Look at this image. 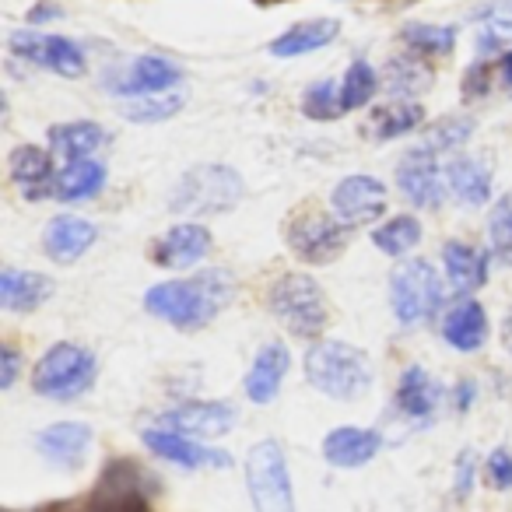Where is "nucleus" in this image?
Masks as SVG:
<instances>
[{
    "instance_id": "obj_1",
    "label": "nucleus",
    "mask_w": 512,
    "mask_h": 512,
    "mask_svg": "<svg viewBox=\"0 0 512 512\" xmlns=\"http://www.w3.org/2000/svg\"><path fill=\"white\" fill-rule=\"evenodd\" d=\"M235 299V281L228 271H197L193 278L158 281L144 292V309L176 330H204Z\"/></svg>"
},
{
    "instance_id": "obj_2",
    "label": "nucleus",
    "mask_w": 512,
    "mask_h": 512,
    "mask_svg": "<svg viewBox=\"0 0 512 512\" xmlns=\"http://www.w3.org/2000/svg\"><path fill=\"white\" fill-rule=\"evenodd\" d=\"M306 379L330 400H362L372 390V362L348 341H320L306 351Z\"/></svg>"
},
{
    "instance_id": "obj_3",
    "label": "nucleus",
    "mask_w": 512,
    "mask_h": 512,
    "mask_svg": "<svg viewBox=\"0 0 512 512\" xmlns=\"http://www.w3.org/2000/svg\"><path fill=\"white\" fill-rule=\"evenodd\" d=\"M242 193H246V183L232 165L200 162L176 179L169 193V211L186 214V218H214V214H228L232 207H239Z\"/></svg>"
},
{
    "instance_id": "obj_4",
    "label": "nucleus",
    "mask_w": 512,
    "mask_h": 512,
    "mask_svg": "<svg viewBox=\"0 0 512 512\" xmlns=\"http://www.w3.org/2000/svg\"><path fill=\"white\" fill-rule=\"evenodd\" d=\"M95 379H99L95 351H88L85 344L74 341H57L53 348L43 351V358L32 369V390L46 400L67 404V400L85 397L95 386Z\"/></svg>"
},
{
    "instance_id": "obj_5",
    "label": "nucleus",
    "mask_w": 512,
    "mask_h": 512,
    "mask_svg": "<svg viewBox=\"0 0 512 512\" xmlns=\"http://www.w3.org/2000/svg\"><path fill=\"white\" fill-rule=\"evenodd\" d=\"M267 309L292 337H320L330 323L327 292L309 274H281L267 288Z\"/></svg>"
},
{
    "instance_id": "obj_6",
    "label": "nucleus",
    "mask_w": 512,
    "mask_h": 512,
    "mask_svg": "<svg viewBox=\"0 0 512 512\" xmlns=\"http://www.w3.org/2000/svg\"><path fill=\"white\" fill-rule=\"evenodd\" d=\"M442 278L435 264L411 256L390 274V309L404 327L432 323L442 313Z\"/></svg>"
},
{
    "instance_id": "obj_7",
    "label": "nucleus",
    "mask_w": 512,
    "mask_h": 512,
    "mask_svg": "<svg viewBox=\"0 0 512 512\" xmlns=\"http://www.w3.org/2000/svg\"><path fill=\"white\" fill-rule=\"evenodd\" d=\"M246 488L253 512H295V488L281 442L260 439L246 453Z\"/></svg>"
},
{
    "instance_id": "obj_8",
    "label": "nucleus",
    "mask_w": 512,
    "mask_h": 512,
    "mask_svg": "<svg viewBox=\"0 0 512 512\" xmlns=\"http://www.w3.org/2000/svg\"><path fill=\"white\" fill-rule=\"evenodd\" d=\"M351 232L334 211H316V207H302V211L292 214L285 228V242L295 256H299L302 264H313V267H323V264H334L337 256H344L351 242Z\"/></svg>"
},
{
    "instance_id": "obj_9",
    "label": "nucleus",
    "mask_w": 512,
    "mask_h": 512,
    "mask_svg": "<svg viewBox=\"0 0 512 512\" xmlns=\"http://www.w3.org/2000/svg\"><path fill=\"white\" fill-rule=\"evenodd\" d=\"M8 46L18 60H29V64L60 74V78H81V74L88 71L85 50L64 36H50V32H36V29H18V32H11Z\"/></svg>"
},
{
    "instance_id": "obj_10",
    "label": "nucleus",
    "mask_w": 512,
    "mask_h": 512,
    "mask_svg": "<svg viewBox=\"0 0 512 512\" xmlns=\"http://www.w3.org/2000/svg\"><path fill=\"white\" fill-rule=\"evenodd\" d=\"M397 186L414 207L421 211H435L442 207V200L449 197L446 190V162H439L435 151H428L425 144L411 148L397 165Z\"/></svg>"
},
{
    "instance_id": "obj_11",
    "label": "nucleus",
    "mask_w": 512,
    "mask_h": 512,
    "mask_svg": "<svg viewBox=\"0 0 512 512\" xmlns=\"http://www.w3.org/2000/svg\"><path fill=\"white\" fill-rule=\"evenodd\" d=\"M214 235L200 221H179V225L165 228L155 242H151V260L162 271H190L200 267L211 256Z\"/></svg>"
},
{
    "instance_id": "obj_12",
    "label": "nucleus",
    "mask_w": 512,
    "mask_h": 512,
    "mask_svg": "<svg viewBox=\"0 0 512 512\" xmlns=\"http://www.w3.org/2000/svg\"><path fill=\"white\" fill-rule=\"evenodd\" d=\"M386 204H390V190L376 176H344L330 190V211L348 228L379 221L386 214Z\"/></svg>"
},
{
    "instance_id": "obj_13",
    "label": "nucleus",
    "mask_w": 512,
    "mask_h": 512,
    "mask_svg": "<svg viewBox=\"0 0 512 512\" xmlns=\"http://www.w3.org/2000/svg\"><path fill=\"white\" fill-rule=\"evenodd\" d=\"M235 421H239V411L228 400H190V404H179L172 411H165L162 425L200 442V439H221V435H228L235 428Z\"/></svg>"
},
{
    "instance_id": "obj_14",
    "label": "nucleus",
    "mask_w": 512,
    "mask_h": 512,
    "mask_svg": "<svg viewBox=\"0 0 512 512\" xmlns=\"http://www.w3.org/2000/svg\"><path fill=\"white\" fill-rule=\"evenodd\" d=\"M141 439L158 460L172 463V467H183V470H207V467H228V463H232V456L221 453V449H211V446H204V442L190 439V435L172 432V428H165V425L144 428Z\"/></svg>"
},
{
    "instance_id": "obj_15",
    "label": "nucleus",
    "mask_w": 512,
    "mask_h": 512,
    "mask_svg": "<svg viewBox=\"0 0 512 512\" xmlns=\"http://www.w3.org/2000/svg\"><path fill=\"white\" fill-rule=\"evenodd\" d=\"M99 239V225L78 214H57L46 221L43 228V253L50 256L53 264H78L81 256L95 246Z\"/></svg>"
},
{
    "instance_id": "obj_16",
    "label": "nucleus",
    "mask_w": 512,
    "mask_h": 512,
    "mask_svg": "<svg viewBox=\"0 0 512 512\" xmlns=\"http://www.w3.org/2000/svg\"><path fill=\"white\" fill-rule=\"evenodd\" d=\"M92 439L95 435L85 421H57V425H46L36 435V449L53 467L78 470L88 460V453H92Z\"/></svg>"
},
{
    "instance_id": "obj_17",
    "label": "nucleus",
    "mask_w": 512,
    "mask_h": 512,
    "mask_svg": "<svg viewBox=\"0 0 512 512\" xmlns=\"http://www.w3.org/2000/svg\"><path fill=\"white\" fill-rule=\"evenodd\" d=\"M8 176H11V183L22 190L25 200L53 197V183H57L53 151L39 148V144H18L8 155Z\"/></svg>"
},
{
    "instance_id": "obj_18",
    "label": "nucleus",
    "mask_w": 512,
    "mask_h": 512,
    "mask_svg": "<svg viewBox=\"0 0 512 512\" xmlns=\"http://www.w3.org/2000/svg\"><path fill=\"white\" fill-rule=\"evenodd\" d=\"M379 449H383V435L376 428L341 425L330 428L327 439H323V460L337 470H358L376 460Z\"/></svg>"
},
{
    "instance_id": "obj_19",
    "label": "nucleus",
    "mask_w": 512,
    "mask_h": 512,
    "mask_svg": "<svg viewBox=\"0 0 512 512\" xmlns=\"http://www.w3.org/2000/svg\"><path fill=\"white\" fill-rule=\"evenodd\" d=\"M288 369H292V351H288V344H281V341L264 344V348L256 351L246 379H242V393H246L253 404H271L281 393V383H285Z\"/></svg>"
},
{
    "instance_id": "obj_20",
    "label": "nucleus",
    "mask_w": 512,
    "mask_h": 512,
    "mask_svg": "<svg viewBox=\"0 0 512 512\" xmlns=\"http://www.w3.org/2000/svg\"><path fill=\"white\" fill-rule=\"evenodd\" d=\"M442 271H446V281L453 292H460L467 299L470 292L484 288L491 274V253L481 246H470L463 239H449L442 246Z\"/></svg>"
},
{
    "instance_id": "obj_21",
    "label": "nucleus",
    "mask_w": 512,
    "mask_h": 512,
    "mask_svg": "<svg viewBox=\"0 0 512 512\" xmlns=\"http://www.w3.org/2000/svg\"><path fill=\"white\" fill-rule=\"evenodd\" d=\"M183 81V71H179L172 60L165 57H137L130 64V71L123 74L120 81H109V92L113 95H127V99H141V95H162L172 92V88Z\"/></svg>"
},
{
    "instance_id": "obj_22",
    "label": "nucleus",
    "mask_w": 512,
    "mask_h": 512,
    "mask_svg": "<svg viewBox=\"0 0 512 512\" xmlns=\"http://www.w3.org/2000/svg\"><path fill=\"white\" fill-rule=\"evenodd\" d=\"M488 334H491V323H488V313L477 299H460L449 306V313L442 316V341L449 348L463 351V355H474L488 344Z\"/></svg>"
},
{
    "instance_id": "obj_23",
    "label": "nucleus",
    "mask_w": 512,
    "mask_h": 512,
    "mask_svg": "<svg viewBox=\"0 0 512 512\" xmlns=\"http://www.w3.org/2000/svg\"><path fill=\"white\" fill-rule=\"evenodd\" d=\"M446 190L456 204L463 207H484L491 200V169L484 158L474 155H449L446 162Z\"/></svg>"
},
{
    "instance_id": "obj_24",
    "label": "nucleus",
    "mask_w": 512,
    "mask_h": 512,
    "mask_svg": "<svg viewBox=\"0 0 512 512\" xmlns=\"http://www.w3.org/2000/svg\"><path fill=\"white\" fill-rule=\"evenodd\" d=\"M106 144H109L106 127L95 120H71V123L50 127V151H53V158H64V165L95 158Z\"/></svg>"
},
{
    "instance_id": "obj_25",
    "label": "nucleus",
    "mask_w": 512,
    "mask_h": 512,
    "mask_svg": "<svg viewBox=\"0 0 512 512\" xmlns=\"http://www.w3.org/2000/svg\"><path fill=\"white\" fill-rule=\"evenodd\" d=\"M337 36H341V22H337V18H309V22H295L288 32L271 39L267 53L278 60H295V57H306V53H316V50H323V46H330Z\"/></svg>"
},
{
    "instance_id": "obj_26",
    "label": "nucleus",
    "mask_w": 512,
    "mask_h": 512,
    "mask_svg": "<svg viewBox=\"0 0 512 512\" xmlns=\"http://www.w3.org/2000/svg\"><path fill=\"white\" fill-rule=\"evenodd\" d=\"M53 292H57V285L46 274L18 271V267H4L0 271V306L8 309V313H32Z\"/></svg>"
},
{
    "instance_id": "obj_27",
    "label": "nucleus",
    "mask_w": 512,
    "mask_h": 512,
    "mask_svg": "<svg viewBox=\"0 0 512 512\" xmlns=\"http://www.w3.org/2000/svg\"><path fill=\"white\" fill-rule=\"evenodd\" d=\"M439 400H442V386L435 383L428 369H421V365H407V369L400 372L397 407H400L404 418L428 421L435 411H439Z\"/></svg>"
},
{
    "instance_id": "obj_28",
    "label": "nucleus",
    "mask_w": 512,
    "mask_h": 512,
    "mask_svg": "<svg viewBox=\"0 0 512 512\" xmlns=\"http://www.w3.org/2000/svg\"><path fill=\"white\" fill-rule=\"evenodd\" d=\"M106 165L99 158H85V162H67L57 172V183H53V200H64V204H85L95 200L106 190Z\"/></svg>"
},
{
    "instance_id": "obj_29",
    "label": "nucleus",
    "mask_w": 512,
    "mask_h": 512,
    "mask_svg": "<svg viewBox=\"0 0 512 512\" xmlns=\"http://www.w3.org/2000/svg\"><path fill=\"white\" fill-rule=\"evenodd\" d=\"M120 470L123 467L106 470V477H102L99 491H95V502L88 512H151L141 495V488H137V470L130 481H123Z\"/></svg>"
},
{
    "instance_id": "obj_30",
    "label": "nucleus",
    "mask_w": 512,
    "mask_h": 512,
    "mask_svg": "<svg viewBox=\"0 0 512 512\" xmlns=\"http://www.w3.org/2000/svg\"><path fill=\"white\" fill-rule=\"evenodd\" d=\"M421 123H425L421 102L393 99L372 113V134H376V141H393V137H404V134H411V130H418Z\"/></svg>"
},
{
    "instance_id": "obj_31",
    "label": "nucleus",
    "mask_w": 512,
    "mask_h": 512,
    "mask_svg": "<svg viewBox=\"0 0 512 512\" xmlns=\"http://www.w3.org/2000/svg\"><path fill=\"white\" fill-rule=\"evenodd\" d=\"M400 43H404L414 57H449L456 46V25L411 22L400 29Z\"/></svg>"
},
{
    "instance_id": "obj_32",
    "label": "nucleus",
    "mask_w": 512,
    "mask_h": 512,
    "mask_svg": "<svg viewBox=\"0 0 512 512\" xmlns=\"http://www.w3.org/2000/svg\"><path fill=\"white\" fill-rule=\"evenodd\" d=\"M421 242V221L414 214H393L372 228V246L383 256H407Z\"/></svg>"
},
{
    "instance_id": "obj_33",
    "label": "nucleus",
    "mask_w": 512,
    "mask_h": 512,
    "mask_svg": "<svg viewBox=\"0 0 512 512\" xmlns=\"http://www.w3.org/2000/svg\"><path fill=\"white\" fill-rule=\"evenodd\" d=\"M474 43L481 53H498L505 46H512V0H498V4L481 11Z\"/></svg>"
},
{
    "instance_id": "obj_34",
    "label": "nucleus",
    "mask_w": 512,
    "mask_h": 512,
    "mask_svg": "<svg viewBox=\"0 0 512 512\" xmlns=\"http://www.w3.org/2000/svg\"><path fill=\"white\" fill-rule=\"evenodd\" d=\"M379 88H383V81H379L376 67H372L369 60H351L348 71H344V78H341V102H344V113H355V109H365L372 99H376Z\"/></svg>"
},
{
    "instance_id": "obj_35",
    "label": "nucleus",
    "mask_w": 512,
    "mask_h": 512,
    "mask_svg": "<svg viewBox=\"0 0 512 512\" xmlns=\"http://www.w3.org/2000/svg\"><path fill=\"white\" fill-rule=\"evenodd\" d=\"M186 106V99L179 92H162V95H141V99H127L120 109L123 120L130 123H165L172 116H179V109Z\"/></svg>"
},
{
    "instance_id": "obj_36",
    "label": "nucleus",
    "mask_w": 512,
    "mask_h": 512,
    "mask_svg": "<svg viewBox=\"0 0 512 512\" xmlns=\"http://www.w3.org/2000/svg\"><path fill=\"white\" fill-rule=\"evenodd\" d=\"M432 85V74L421 64V57H400L386 64V88L393 99H411V95L425 92Z\"/></svg>"
},
{
    "instance_id": "obj_37",
    "label": "nucleus",
    "mask_w": 512,
    "mask_h": 512,
    "mask_svg": "<svg viewBox=\"0 0 512 512\" xmlns=\"http://www.w3.org/2000/svg\"><path fill=\"white\" fill-rule=\"evenodd\" d=\"M474 130H477L474 116H442V120H435L432 127H428L421 144H425L428 151H435V155H442V151H453L456 155V151L474 137Z\"/></svg>"
},
{
    "instance_id": "obj_38",
    "label": "nucleus",
    "mask_w": 512,
    "mask_h": 512,
    "mask_svg": "<svg viewBox=\"0 0 512 512\" xmlns=\"http://www.w3.org/2000/svg\"><path fill=\"white\" fill-rule=\"evenodd\" d=\"M302 113L320 123H330V120H337V116H344L341 81L323 78V81H316V85H309L306 92H302Z\"/></svg>"
},
{
    "instance_id": "obj_39",
    "label": "nucleus",
    "mask_w": 512,
    "mask_h": 512,
    "mask_svg": "<svg viewBox=\"0 0 512 512\" xmlns=\"http://www.w3.org/2000/svg\"><path fill=\"white\" fill-rule=\"evenodd\" d=\"M488 239L495 256H502L505 264H512V193H505L488 214Z\"/></svg>"
},
{
    "instance_id": "obj_40",
    "label": "nucleus",
    "mask_w": 512,
    "mask_h": 512,
    "mask_svg": "<svg viewBox=\"0 0 512 512\" xmlns=\"http://www.w3.org/2000/svg\"><path fill=\"white\" fill-rule=\"evenodd\" d=\"M484 474H488L491 488L509 491L512 488V449L509 446H498L495 453L488 456V463H484Z\"/></svg>"
},
{
    "instance_id": "obj_41",
    "label": "nucleus",
    "mask_w": 512,
    "mask_h": 512,
    "mask_svg": "<svg viewBox=\"0 0 512 512\" xmlns=\"http://www.w3.org/2000/svg\"><path fill=\"white\" fill-rule=\"evenodd\" d=\"M18 369H22V355H18L15 344H4V348H0V390H11V386H15Z\"/></svg>"
},
{
    "instance_id": "obj_42",
    "label": "nucleus",
    "mask_w": 512,
    "mask_h": 512,
    "mask_svg": "<svg viewBox=\"0 0 512 512\" xmlns=\"http://www.w3.org/2000/svg\"><path fill=\"white\" fill-rule=\"evenodd\" d=\"M474 474H477L474 453H460V460H456V495L460 498L470 495V488H474Z\"/></svg>"
},
{
    "instance_id": "obj_43",
    "label": "nucleus",
    "mask_w": 512,
    "mask_h": 512,
    "mask_svg": "<svg viewBox=\"0 0 512 512\" xmlns=\"http://www.w3.org/2000/svg\"><path fill=\"white\" fill-rule=\"evenodd\" d=\"M64 11L57 8V4H50V0H39L36 8L29 11V25H43L46 18H60Z\"/></svg>"
},
{
    "instance_id": "obj_44",
    "label": "nucleus",
    "mask_w": 512,
    "mask_h": 512,
    "mask_svg": "<svg viewBox=\"0 0 512 512\" xmlns=\"http://www.w3.org/2000/svg\"><path fill=\"white\" fill-rule=\"evenodd\" d=\"M456 411H467L470 404H474V397H477V390H474V383H460L456 386Z\"/></svg>"
},
{
    "instance_id": "obj_45",
    "label": "nucleus",
    "mask_w": 512,
    "mask_h": 512,
    "mask_svg": "<svg viewBox=\"0 0 512 512\" xmlns=\"http://www.w3.org/2000/svg\"><path fill=\"white\" fill-rule=\"evenodd\" d=\"M498 71H502V81L512 88V50H505V57L498 60Z\"/></svg>"
},
{
    "instance_id": "obj_46",
    "label": "nucleus",
    "mask_w": 512,
    "mask_h": 512,
    "mask_svg": "<svg viewBox=\"0 0 512 512\" xmlns=\"http://www.w3.org/2000/svg\"><path fill=\"white\" fill-rule=\"evenodd\" d=\"M502 341H505V348L512 351V313H509V320H505V334H502Z\"/></svg>"
}]
</instances>
